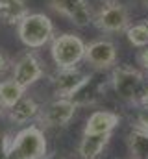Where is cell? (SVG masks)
Returning <instances> with one entry per match:
<instances>
[{"label": "cell", "mask_w": 148, "mask_h": 159, "mask_svg": "<svg viewBox=\"0 0 148 159\" xmlns=\"http://www.w3.org/2000/svg\"><path fill=\"white\" fill-rule=\"evenodd\" d=\"M137 126L148 131V106H141L137 113Z\"/></svg>", "instance_id": "ffe728a7"}, {"label": "cell", "mask_w": 148, "mask_h": 159, "mask_svg": "<svg viewBox=\"0 0 148 159\" xmlns=\"http://www.w3.org/2000/svg\"><path fill=\"white\" fill-rule=\"evenodd\" d=\"M111 85L117 93V96L128 104H135L137 100V94L145 83V74L133 67H128V65H118L111 70Z\"/></svg>", "instance_id": "277c9868"}, {"label": "cell", "mask_w": 148, "mask_h": 159, "mask_svg": "<svg viewBox=\"0 0 148 159\" xmlns=\"http://www.w3.org/2000/svg\"><path fill=\"white\" fill-rule=\"evenodd\" d=\"M95 70H108L117 61V46L109 39H96L85 46V57Z\"/></svg>", "instance_id": "9c48e42d"}, {"label": "cell", "mask_w": 148, "mask_h": 159, "mask_svg": "<svg viewBox=\"0 0 148 159\" xmlns=\"http://www.w3.org/2000/svg\"><path fill=\"white\" fill-rule=\"evenodd\" d=\"M48 6L59 15L67 17L78 28H87L95 20V15L87 0H48Z\"/></svg>", "instance_id": "ba28073f"}, {"label": "cell", "mask_w": 148, "mask_h": 159, "mask_svg": "<svg viewBox=\"0 0 148 159\" xmlns=\"http://www.w3.org/2000/svg\"><path fill=\"white\" fill-rule=\"evenodd\" d=\"M111 133H83V139L80 143L78 154L81 159H98L104 148L108 146Z\"/></svg>", "instance_id": "4fadbf2b"}, {"label": "cell", "mask_w": 148, "mask_h": 159, "mask_svg": "<svg viewBox=\"0 0 148 159\" xmlns=\"http://www.w3.org/2000/svg\"><path fill=\"white\" fill-rule=\"evenodd\" d=\"M85 43L74 34H61L50 41V56L58 69L76 67L85 57Z\"/></svg>", "instance_id": "3957f363"}, {"label": "cell", "mask_w": 148, "mask_h": 159, "mask_svg": "<svg viewBox=\"0 0 148 159\" xmlns=\"http://www.w3.org/2000/svg\"><path fill=\"white\" fill-rule=\"evenodd\" d=\"M108 2H111V0H108Z\"/></svg>", "instance_id": "4316f807"}, {"label": "cell", "mask_w": 148, "mask_h": 159, "mask_svg": "<svg viewBox=\"0 0 148 159\" xmlns=\"http://www.w3.org/2000/svg\"><path fill=\"white\" fill-rule=\"evenodd\" d=\"M76 106L69 98H56L46 106H41V113L37 122L41 128H63L76 115Z\"/></svg>", "instance_id": "8992f818"}, {"label": "cell", "mask_w": 148, "mask_h": 159, "mask_svg": "<svg viewBox=\"0 0 148 159\" xmlns=\"http://www.w3.org/2000/svg\"><path fill=\"white\" fill-rule=\"evenodd\" d=\"M39 113H41V106L37 104V100L24 94L13 107H9L6 111V117L15 126H26L28 122L37 120Z\"/></svg>", "instance_id": "7c38bea8"}, {"label": "cell", "mask_w": 148, "mask_h": 159, "mask_svg": "<svg viewBox=\"0 0 148 159\" xmlns=\"http://www.w3.org/2000/svg\"><path fill=\"white\" fill-rule=\"evenodd\" d=\"M126 37L130 41V44L137 46V48H145L148 46V28L145 22L141 24H133L126 28Z\"/></svg>", "instance_id": "ac0fdd59"}, {"label": "cell", "mask_w": 148, "mask_h": 159, "mask_svg": "<svg viewBox=\"0 0 148 159\" xmlns=\"http://www.w3.org/2000/svg\"><path fill=\"white\" fill-rule=\"evenodd\" d=\"M43 63L34 52H26L13 63V80L24 89L35 85L43 78Z\"/></svg>", "instance_id": "30bf717a"}, {"label": "cell", "mask_w": 148, "mask_h": 159, "mask_svg": "<svg viewBox=\"0 0 148 159\" xmlns=\"http://www.w3.org/2000/svg\"><path fill=\"white\" fill-rule=\"evenodd\" d=\"M139 63H141V67L148 72V46H145V50L139 54Z\"/></svg>", "instance_id": "44dd1931"}, {"label": "cell", "mask_w": 148, "mask_h": 159, "mask_svg": "<svg viewBox=\"0 0 148 159\" xmlns=\"http://www.w3.org/2000/svg\"><path fill=\"white\" fill-rule=\"evenodd\" d=\"M120 124V117L113 111H95L85 122L83 133H111Z\"/></svg>", "instance_id": "5bb4252c"}, {"label": "cell", "mask_w": 148, "mask_h": 159, "mask_svg": "<svg viewBox=\"0 0 148 159\" xmlns=\"http://www.w3.org/2000/svg\"><path fill=\"white\" fill-rule=\"evenodd\" d=\"M145 24H146V28H148V19H146V20H145Z\"/></svg>", "instance_id": "484cf974"}, {"label": "cell", "mask_w": 148, "mask_h": 159, "mask_svg": "<svg viewBox=\"0 0 148 159\" xmlns=\"http://www.w3.org/2000/svg\"><path fill=\"white\" fill-rule=\"evenodd\" d=\"M7 69H9V61H7V57L0 52V76H2V74H6V72H7Z\"/></svg>", "instance_id": "7402d4cb"}, {"label": "cell", "mask_w": 148, "mask_h": 159, "mask_svg": "<svg viewBox=\"0 0 148 159\" xmlns=\"http://www.w3.org/2000/svg\"><path fill=\"white\" fill-rule=\"evenodd\" d=\"M85 74L78 69H58V72L52 76V85H54V93L58 94V98H69L74 91L80 87V83L83 81Z\"/></svg>", "instance_id": "8fae6325"}, {"label": "cell", "mask_w": 148, "mask_h": 159, "mask_svg": "<svg viewBox=\"0 0 148 159\" xmlns=\"http://www.w3.org/2000/svg\"><path fill=\"white\" fill-rule=\"evenodd\" d=\"M9 143H11V135H9V131L0 124V159H7Z\"/></svg>", "instance_id": "d6986e66"}, {"label": "cell", "mask_w": 148, "mask_h": 159, "mask_svg": "<svg viewBox=\"0 0 148 159\" xmlns=\"http://www.w3.org/2000/svg\"><path fill=\"white\" fill-rule=\"evenodd\" d=\"M24 93H26V89L22 85H19L13 78L0 80V107L4 111H7L24 96Z\"/></svg>", "instance_id": "9a60e30c"}, {"label": "cell", "mask_w": 148, "mask_h": 159, "mask_svg": "<svg viewBox=\"0 0 148 159\" xmlns=\"http://www.w3.org/2000/svg\"><path fill=\"white\" fill-rule=\"evenodd\" d=\"M28 13L30 11L26 0H9L7 6L0 11V20L6 24H19Z\"/></svg>", "instance_id": "e0dca14e"}, {"label": "cell", "mask_w": 148, "mask_h": 159, "mask_svg": "<svg viewBox=\"0 0 148 159\" xmlns=\"http://www.w3.org/2000/svg\"><path fill=\"white\" fill-rule=\"evenodd\" d=\"M17 35L26 48H43L54 39V24L44 13H28L17 24Z\"/></svg>", "instance_id": "7a4b0ae2"}, {"label": "cell", "mask_w": 148, "mask_h": 159, "mask_svg": "<svg viewBox=\"0 0 148 159\" xmlns=\"http://www.w3.org/2000/svg\"><path fill=\"white\" fill-rule=\"evenodd\" d=\"M141 6H145V7H148V0H137Z\"/></svg>", "instance_id": "cb8c5ba5"}, {"label": "cell", "mask_w": 148, "mask_h": 159, "mask_svg": "<svg viewBox=\"0 0 148 159\" xmlns=\"http://www.w3.org/2000/svg\"><path fill=\"white\" fill-rule=\"evenodd\" d=\"M111 81L104 70H95L91 74H85L83 81L80 83V87L69 96V100L72 102L76 107H85V106H95L104 98L106 93V85Z\"/></svg>", "instance_id": "5b68a950"}, {"label": "cell", "mask_w": 148, "mask_h": 159, "mask_svg": "<svg viewBox=\"0 0 148 159\" xmlns=\"http://www.w3.org/2000/svg\"><path fill=\"white\" fill-rule=\"evenodd\" d=\"M48 144L43 128L39 124H30L11 137L7 159H43Z\"/></svg>", "instance_id": "6da1fadb"}, {"label": "cell", "mask_w": 148, "mask_h": 159, "mask_svg": "<svg viewBox=\"0 0 148 159\" xmlns=\"http://www.w3.org/2000/svg\"><path fill=\"white\" fill-rule=\"evenodd\" d=\"M98 30L108 32V34H118V32H126V28L130 26V13L128 7L120 2L111 0L108 2L96 15L95 20Z\"/></svg>", "instance_id": "52a82bcc"}, {"label": "cell", "mask_w": 148, "mask_h": 159, "mask_svg": "<svg viewBox=\"0 0 148 159\" xmlns=\"http://www.w3.org/2000/svg\"><path fill=\"white\" fill-rule=\"evenodd\" d=\"M128 148L133 159H148V131L135 126L128 133Z\"/></svg>", "instance_id": "2e32d148"}, {"label": "cell", "mask_w": 148, "mask_h": 159, "mask_svg": "<svg viewBox=\"0 0 148 159\" xmlns=\"http://www.w3.org/2000/svg\"><path fill=\"white\" fill-rule=\"evenodd\" d=\"M43 159H69L67 156H63V154H58V152H54V154H46Z\"/></svg>", "instance_id": "603a6c76"}, {"label": "cell", "mask_w": 148, "mask_h": 159, "mask_svg": "<svg viewBox=\"0 0 148 159\" xmlns=\"http://www.w3.org/2000/svg\"><path fill=\"white\" fill-rule=\"evenodd\" d=\"M4 115H6V111H4V109H2V107H0V119H2V117H4Z\"/></svg>", "instance_id": "d4e9b609"}]
</instances>
